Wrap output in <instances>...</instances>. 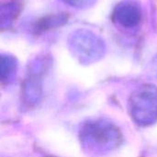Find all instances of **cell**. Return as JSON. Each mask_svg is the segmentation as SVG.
Instances as JSON below:
<instances>
[{
    "label": "cell",
    "mask_w": 157,
    "mask_h": 157,
    "mask_svg": "<svg viewBox=\"0 0 157 157\" xmlns=\"http://www.w3.org/2000/svg\"><path fill=\"white\" fill-rule=\"evenodd\" d=\"M79 137L84 150L93 155L109 153L122 142L119 128L105 120L87 121L81 127Z\"/></svg>",
    "instance_id": "cell-1"
},
{
    "label": "cell",
    "mask_w": 157,
    "mask_h": 157,
    "mask_svg": "<svg viewBox=\"0 0 157 157\" xmlns=\"http://www.w3.org/2000/svg\"><path fill=\"white\" fill-rule=\"evenodd\" d=\"M67 45L72 55L84 64H91L99 61L106 52L103 39L86 29L72 31L67 39Z\"/></svg>",
    "instance_id": "cell-2"
},
{
    "label": "cell",
    "mask_w": 157,
    "mask_h": 157,
    "mask_svg": "<svg viewBox=\"0 0 157 157\" xmlns=\"http://www.w3.org/2000/svg\"><path fill=\"white\" fill-rule=\"evenodd\" d=\"M132 119L141 126H150L157 121V87L144 85L136 89L129 99Z\"/></svg>",
    "instance_id": "cell-3"
},
{
    "label": "cell",
    "mask_w": 157,
    "mask_h": 157,
    "mask_svg": "<svg viewBox=\"0 0 157 157\" xmlns=\"http://www.w3.org/2000/svg\"><path fill=\"white\" fill-rule=\"evenodd\" d=\"M45 71V64L43 65V61L36 60L29 70V75L23 83L21 89V98L23 102L29 106L32 107L38 104L42 94V83L41 77Z\"/></svg>",
    "instance_id": "cell-4"
},
{
    "label": "cell",
    "mask_w": 157,
    "mask_h": 157,
    "mask_svg": "<svg viewBox=\"0 0 157 157\" xmlns=\"http://www.w3.org/2000/svg\"><path fill=\"white\" fill-rule=\"evenodd\" d=\"M113 19L124 28L132 29L139 25L142 19V10L136 2L123 0L116 6Z\"/></svg>",
    "instance_id": "cell-5"
},
{
    "label": "cell",
    "mask_w": 157,
    "mask_h": 157,
    "mask_svg": "<svg viewBox=\"0 0 157 157\" xmlns=\"http://www.w3.org/2000/svg\"><path fill=\"white\" fill-rule=\"evenodd\" d=\"M17 70V62L15 57L9 54H2L0 60V75L4 83L11 82L15 77Z\"/></svg>",
    "instance_id": "cell-6"
},
{
    "label": "cell",
    "mask_w": 157,
    "mask_h": 157,
    "mask_svg": "<svg viewBox=\"0 0 157 157\" xmlns=\"http://www.w3.org/2000/svg\"><path fill=\"white\" fill-rule=\"evenodd\" d=\"M19 13V6L15 2L6 3L0 8V26L3 29H8L16 20Z\"/></svg>",
    "instance_id": "cell-7"
},
{
    "label": "cell",
    "mask_w": 157,
    "mask_h": 157,
    "mask_svg": "<svg viewBox=\"0 0 157 157\" xmlns=\"http://www.w3.org/2000/svg\"><path fill=\"white\" fill-rule=\"evenodd\" d=\"M67 22V17L63 14H58V15H52V16H47L43 18H41L37 26H36V31H45L52 28L60 27Z\"/></svg>",
    "instance_id": "cell-8"
},
{
    "label": "cell",
    "mask_w": 157,
    "mask_h": 157,
    "mask_svg": "<svg viewBox=\"0 0 157 157\" xmlns=\"http://www.w3.org/2000/svg\"><path fill=\"white\" fill-rule=\"evenodd\" d=\"M66 5L75 8H86L91 6L96 0H62Z\"/></svg>",
    "instance_id": "cell-9"
},
{
    "label": "cell",
    "mask_w": 157,
    "mask_h": 157,
    "mask_svg": "<svg viewBox=\"0 0 157 157\" xmlns=\"http://www.w3.org/2000/svg\"><path fill=\"white\" fill-rule=\"evenodd\" d=\"M151 70L154 75L157 78V54L154 57L152 63H151Z\"/></svg>",
    "instance_id": "cell-10"
}]
</instances>
